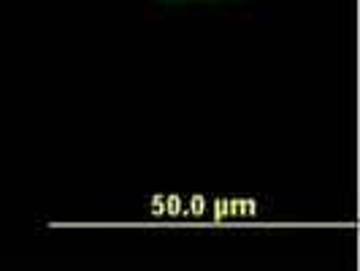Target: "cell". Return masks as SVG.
I'll return each instance as SVG.
<instances>
[{"label":"cell","instance_id":"6da1fadb","mask_svg":"<svg viewBox=\"0 0 360 271\" xmlns=\"http://www.w3.org/2000/svg\"><path fill=\"white\" fill-rule=\"evenodd\" d=\"M146 8L158 14H214V11H236L260 0H144Z\"/></svg>","mask_w":360,"mask_h":271}]
</instances>
